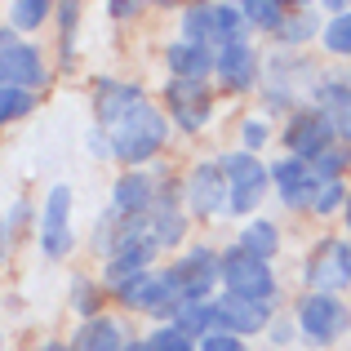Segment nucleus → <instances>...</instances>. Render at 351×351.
I'll return each mask as SVG.
<instances>
[{"mask_svg":"<svg viewBox=\"0 0 351 351\" xmlns=\"http://www.w3.org/2000/svg\"><path fill=\"white\" fill-rule=\"evenodd\" d=\"M320 76V62L311 53H289V49H271L263 53V85H258V112H267L271 120H289L298 107H307L311 85Z\"/></svg>","mask_w":351,"mask_h":351,"instance_id":"f257e3e1","label":"nucleus"},{"mask_svg":"<svg viewBox=\"0 0 351 351\" xmlns=\"http://www.w3.org/2000/svg\"><path fill=\"white\" fill-rule=\"evenodd\" d=\"M169 138H173V125L165 116V107L156 103H143L134 107L125 120H116L107 129V143H112V160L120 169H152L160 165V156L169 152Z\"/></svg>","mask_w":351,"mask_h":351,"instance_id":"f03ea898","label":"nucleus"},{"mask_svg":"<svg viewBox=\"0 0 351 351\" xmlns=\"http://www.w3.org/2000/svg\"><path fill=\"white\" fill-rule=\"evenodd\" d=\"M289 316L307 351H338L351 338V302L343 293H307L298 289L289 302Z\"/></svg>","mask_w":351,"mask_h":351,"instance_id":"7ed1b4c3","label":"nucleus"},{"mask_svg":"<svg viewBox=\"0 0 351 351\" xmlns=\"http://www.w3.org/2000/svg\"><path fill=\"white\" fill-rule=\"evenodd\" d=\"M112 302L120 307V316H143V320H152V325H165V320L178 316V307L187 298H182V285H178V276L169 271V263H160V267H152V271L125 280L120 289H112Z\"/></svg>","mask_w":351,"mask_h":351,"instance_id":"20e7f679","label":"nucleus"},{"mask_svg":"<svg viewBox=\"0 0 351 351\" xmlns=\"http://www.w3.org/2000/svg\"><path fill=\"white\" fill-rule=\"evenodd\" d=\"M218 165H223L227 191H232L227 218H236V223L258 218L263 205H267V196H271V169H267V160L263 156L240 152V147H227V152H218Z\"/></svg>","mask_w":351,"mask_h":351,"instance_id":"39448f33","label":"nucleus"},{"mask_svg":"<svg viewBox=\"0 0 351 351\" xmlns=\"http://www.w3.org/2000/svg\"><path fill=\"white\" fill-rule=\"evenodd\" d=\"M298 280L307 293H351V240L343 232L316 236L298 263Z\"/></svg>","mask_w":351,"mask_h":351,"instance_id":"423d86ee","label":"nucleus"},{"mask_svg":"<svg viewBox=\"0 0 351 351\" xmlns=\"http://www.w3.org/2000/svg\"><path fill=\"white\" fill-rule=\"evenodd\" d=\"M156 103L165 107L173 134H182V138H200L214 125V112H218V94L209 80H169L165 76Z\"/></svg>","mask_w":351,"mask_h":351,"instance_id":"0eeeda50","label":"nucleus"},{"mask_svg":"<svg viewBox=\"0 0 351 351\" xmlns=\"http://www.w3.org/2000/svg\"><path fill=\"white\" fill-rule=\"evenodd\" d=\"M182 209H187L191 223H218L227 218V205H232V191H227V173L218 165V156H200L182 169Z\"/></svg>","mask_w":351,"mask_h":351,"instance_id":"6e6552de","label":"nucleus"},{"mask_svg":"<svg viewBox=\"0 0 351 351\" xmlns=\"http://www.w3.org/2000/svg\"><path fill=\"white\" fill-rule=\"evenodd\" d=\"M223 293L245 298V302H263V307H271V311H280V302H285L276 263H258V258L240 254L236 245L223 249Z\"/></svg>","mask_w":351,"mask_h":351,"instance_id":"1a4fd4ad","label":"nucleus"},{"mask_svg":"<svg viewBox=\"0 0 351 351\" xmlns=\"http://www.w3.org/2000/svg\"><path fill=\"white\" fill-rule=\"evenodd\" d=\"M71 214H76V191L71 182H53L45 191L40 218H36V245L49 263H67L76 254V227H71Z\"/></svg>","mask_w":351,"mask_h":351,"instance_id":"9d476101","label":"nucleus"},{"mask_svg":"<svg viewBox=\"0 0 351 351\" xmlns=\"http://www.w3.org/2000/svg\"><path fill=\"white\" fill-rule=\"evenodd\" d=\"M0 85L27 89V94H45L49 89V58L36 40H23L0 23Z\"/></svg>","mask_w":351,"mask_h":351,"instance_id":"9b49d317","label":"nucleus"},{"mask_svg":"<svg viewBox=\"0 0 351 351\" xmlns=\"http://www.w3.org/2000/svg\"><path fill=\"white\" fill-rule=\"evenodd\" d=\"M169 271L178 276L182 298H218L223 293V249L191 240L178 258H169Z\"/></svg>","mask_w":351,"mask_h":351,"instance_id":"f8f14e48","label":"nucleus"},{"mask_svg":"<svg viewBox=\"0 0 351 351\" xmlns=\"http://www.w3.org/2000/svg\"><path fill=\"white\" fill-rule=\"evenodd\" d=\"M263 85V49L254 40H232L214 49V89L223 94H258Z\"/></svg>","mask_w":351,"mask_h":351,"instance_id":"ddd939ff","label":"nucleus"},{"mask_svg":"<svg viewBox=\"0 0 351 351\" xmlns=\"http://www.w3.org/2000/svg\"><path fill=\"white\" fill-rule=\"evenodd\" d=\"M334 143H338L334 120H329L325 112H316V107H298V112L280 125V156H293V160L311 165L320 152H329Z\"/></svg>","mask_w":351,"mask_h":351,"instance_id":"4468645a","label":"nucleus"},{"mask_svg":"<svg viewBox=\"0 0 351 351\" xmlns=\"http://www.w3.org/2000/svg\"><path fill=\"white\" fill-rule=\"evenodd\" d=\"M165 178H169V169L165 165H152V169H120L116 182H112V196H107V209H112L116 218H147L156 205V196H160Z\"/></svg>","mask_w":351,"mask_h":351,"instance_id":"2eb2a0df","label":"nucleus"},{"mask_svg":"<svg viewBox=\"0 0 351 351\" xmlns=\"http://www.w3.org/2000/svg\"><path fill=\"white\" fill-rule=\"evenodd\" d=\"M178 182L182 178H173V173H169V178H165V187H160V196H156V205H152V214H147L160 254H173V258L191 245V218H187V209H182Z\"/></svg>","mask_w":351,"mask_h":351,"instance_id":"dca6fc26","label":"nucleus"},{"mask_svg":"<svg viewBox=\"0 0 351 351\" xmlns=\"http://www.w3.org/2000/svg\"><path fill=\"white\" fill-rule=\"evenodd\" d=\"M267 169H271L276 205L289 209V214H311V200H316V187H320V178L311 173V165L293 160V156H271Z\"/></svg>","mask_w":351,"mask_h":351,"instance_id":"f3484780","label":"nucleus"},{"mask_svg":"<svg viewBox=\"0 0 351 351\" xmlns=\"http://www.w3.org/2000/svg\"><path fill=\"white\" fill-rule=\"evenodd\" d=\"M152 103L147 85L138 80H116V76H98L94 80V94H89V107H94V125L98 129H112L116 120H125L134 107Z\"/></svg>","mask_w":351,"mask_h":351,"instance_id":"a211bd4d","label":"nucleus"},{"mask_svg":"<svg viewBox=\"0 0 351 351\" xmlns=\"http://www.w3.org/2000/svg\"><path fill=\"white\" fill-rule=\"evenodd\" d=\"M214 307H218V334L245 338V343L263 338L267 325H271V316H276V311L263 307V302H245V298H232V293H218Z\"/></svg>","mask_w":351,"mask_h":351,"instance_id":"6ab92c4d","label":"nucleus"},{"mask_svg":"<svg viewBox=\"0 0 351 351\" xmlns=\"http://www.w3.org/2000/svg\"><path fill=\"white\" fill-rule=\"evenodd\" d=\"M129 316H120V311H103V316L94 320H76V329H71V351H125L129 347Z\"/></svg>","mask_w":351,"mask_h":351,"instance_id":"aec40b11","label":"nucleus"},{"mask_svg":"<svg viewBox=\"0 0 351 351\" xmlns=\"http://www.w3.org/2000/svg\"><path fill=\"white\" fill-rule=\"evenodd\" d=\"M320 32H325V14H320V5H289L280 32L271 36V49L311 53V45H320Z\"/></svg>","mask_w":351,"mask_h":351,"instance_id":"412c9836","label":"nucleus"},{"mask_svg":"<svg viewBox=\"0 0 351 351\" xmlns=\"http://www.w3.org/2000/svg\"><path fill=\"white\" fill-rule=\"evenodd\" d=\"M160 62H165V76L169 80H209L214 85V49L209 45H191V40L173 36L160 49Z\"/></svg>","mask_w":351,"mask_h":351,"instance_id":"4be33fe9","label":"nucleus"},{"mask_svg":"<svg viewBox=\"0 0 351 351\" xmlns=\"http://www.w3.org/2000/svg\"><path fill=\"white\" fill-rule=\"evenodd\" d=\"M325 32H320V53L334 67H351V5L347 0H325Z\"/></svg>","mask_w":351,"mask_h":351,"instance_id":"5701e85b","label":"nucleus"},{"mask_svg":"<svg viewBox=\"0 0 351 351\" xmlns=\"http://www.w3.org/2000/svg\"><path fill=\"white\" fill-rule=\"evenodd\" d=\"M232 245L240 249V254L258 258V263H276V258H280V249H285V232H280V223H276V218L258 214V218H249V223H240V232H236Z\"/></svg>","mask_w":351,"mask_h":351,"instance_id":"b1692460","label":"nucleus"},{"mask_svg":"<svg viewBox=\"0 0 351 351\" xmlns=\"http://www.w3.org/2000/svg\"><path fill=\"white\" fill-rule=\"evenodd\" d=\"M351 103V85H347V67H320V76H316V85H311V98H307V107H316V112H325V116H334L338 107H347Z\"/></svg>","mask_w":351,"mask_h":351,"instance_id":"393cba45","label":"nucleus"},{"mask_svg":"<svg viewBox=\"0 0 351 351\" xmlns=\"http://www.w3.org/2000/svg\"><path fill=\"white\" fill-rule=\"evenodd\" d=\"M67 307L76 311V320L103 316V311H107L103 280H98V276H89V271H76V276H71V285H67Z\"/></svg>","mask_w":351,"mask_h":351,"instance_id":"a878e982","label":"nucleus"},{"mask_svg":"<svg viewBox=\"0 0 351 351\" xmlns=\"http://www.w3.org/2000/svg\"><path fill=\"white\" fill-rule=\"evenodd\" d=\"M45 23H53V5L49 0H14V5L5 9V27L18 32L23 40H32Z\"/></svg>","mask_w":351,"mask_h":351,"instance_id":"bb28decb","label":"nucleus"},{"mask_svg":"<svg viewBox=\"0 0 351 351\" xmlns=\"http://www.w3.org/2000/svg\"><path fill=\"white\" fill-rule=\"evenodd\" d=\"M178 40H191V45H209V49H218L214 5H182V9H178Z\"/></svg>","mask_w":351,"mask_h":351,"instance_id":"cd10ccee","label":"nucleus"},{"mask_svg":"<svg viewBox=\"0 0 351 351\" xmlns=\"http://www.w3.org/2000/svg\"><path fill=\"white\" fill-rule=\"evenodd\" d=\"M271 143H276V120L267 112H245V116H240V125H236V147H240V152L263 156Z\"/></svg>","mask_w":351,"mask_h":351,"instance_id":"c85d7f7f","label":"nucleus"},{"mask_svg":"<svg viewBox=\"0 0 351 351\" xmlns=\"http://www.w3.org/2000/svg\"><path fill=\"white\" fill-rule=\"evenodd\" d=\"M173 325L178 329H187L191 338H209V334H218V307H214V298H187L178 307V316H173Z\"/></svg>","mask_w":351,"mask_h":351,"instance_id":"c756f323","label":"nucleus"},{"mask_svg":"<svg viewBox=\"0 0 351 351\" xmlns=\"http://www.w3.org/2000/svg\"><path fill=\"white\" fill-rule=\"evenodd\" d=\"M240 14L249 23V36H276L285 14H289V5L285 0H240Z\"/></svg>","mask_w":351,"mask_h":351,"instance_id":"7c9ffc66","label":"nucleus"},{"mask_svg":"<svg viewBox=\"0 0 351 351\" xmlns=\"http://www.w3.org/2000/svg\"><path fill=\"white\" fill-rule=\"evenodd\" d=\"M80 18H85V9H80L76 0H67V5H53V23H58V62H62V67H71V62H76V32H80Z\"/></svg>","mask_w":351,"mask_h":351,"instance_id":"2f4dec72","label":"nucleus"},{"mask_svg":"<svg viewBox=\"0 0 351 351\" xmlns=\"http://www.w3.org/2000/svg\"><path fill=\"white\" fill-rule=\"evenodd\" d=\"M347 196H351V182H320L316 200H311V218H316V223H334V218H343Z\"/></svg>","mask_w":351,"mask_h":351,"instance_id":"473e14b6","label":"nucleus"},{"mask_svg":"<svg viewBox=\"0 0 351 351\" xmlns=\"http://www.w3.org/2000/svg\"><path fill=\"white\" fill-rule=\"evenodd\" d=\"M311 173L320 182H351V147L347 143H334L329 152H320L311 160Z\"/></svg>","mask_w":351,"mask_h":351,"instance_id":"72a5a7b5","label":"nucleus"},{"mask_svg":"<svg viewBox=\"0 0 351 351\" xmlns=\"http://www.w3.org/2000/svg\"><path fill=\"white\" fill-rule=\"evenodd\" d=\"M214 32H218V45L254 40V36H249L245 14H240V5H227V0H214Z\"/></svg>","mask_w":351,"mask_h":351,"instance_id":"f704fd0d","label":"nucleus"},{"mask_svg":"<svg viewBox=\"0 0 351 351\" xmlns=\"http://www.w3.org/2000/svg\"><path fill=\"white\" fill-rule=\"evenodd\" d=\"M36 103H40V94H27V89H14V85H0V129L18 125V120H27L36 112Z\"/></svg>","mask_w":351,"mask_h":351,"instance_id":"c9c22d12","label":"nucleus"},{"mask_svg":"<svg viewBox=\"0 0 351 351\" xmlns=\"http://www.w3.org/2000/svg\"><path fill=\"white\" fill-rule=\"evenodd\" d=\"M147 343L152 351H200V343L187 334V329H178L173 320H165V325H152L147 329Z\"/></svg>","mask_w":351,"mask_h":351,"instance_id":"e433bc0d","label":"nucleus"},{"mask_svg":"<svg viewBox=\"0 0 351 351\" xmlns=\"http://www.w3.org/2000/svg\"><path fill=\"white\" fill-rule=\"evenodd\" d=\"M263 343L271 347V351H293V347H302L298 325H293V316H289V311H276V316H271V325H267Z\"/></svg>","mask_w":351,"mask_h":351,"instance_id":"4c0bfd02","label":"nucleus"},{"mask_svg":"<svg viewBox=\"0 0 351 351\" xmlns=\"http://www.w3.org/2000/svg\"><path fill=\"white\" fill-rule=\"evenodd\" d=\"M36 218H40V214H36V205H32L27 196H18L14 205L5 209V232H9V245H14V240H23V236H27V227H32Z\"/></svg>","mask_w":351,"mask_h":351,"instance_id":"58836bf2","label":"nucleus"},{"mask_svg":"<svg viewBox=\"0 0 351 351\" xmlns=\"http://www.w3.org/2000/svg\"><path fill=\"white\" fill-rule=\"evenodd\" d=\"M85 156L89 160H112V143H107V129L89 125L85 129Z\"/></svg>","mask_w":351,"mask_h":351,"instance_id":"ea45409f","label":"nucleus"},{"mask_svg":"<svg viewBox=\"0 0 351 351\" xmlns=\"http://www.w3.org/2000/svg\"><path fill=\"white\" fill-rule=\"evenodd\" d=\"M200 351H258V347L232 334H209V338H200Z\"/></svg>","mask_w":351,"mask_h":351,"instance_id":"a19ab883","label":"nucleus"},{"mask_svg":"<svg viewBox=\"0 0 351 351\" xmlns=\"http://www.w3.org/2000/svg\"><path fill=\"white\" fill-rule=\"evenodd\" d=\"M147 14V5H129V0H112V5H107V18H112V23H138V18Z\"/></svg>","mask_w":351,"mask_h":351,"instance_id":"79ce46f5","label":"nucleus"},{"mask_svg":"<svg viewBox=\"0 0 351 351\" xmlns=\"http://www.w3.org/2000/svg\"><path fill=\"white\" fill-rule=\"evenodd\" d=\"M329 120H334V129H338V143H347V147H351V103H347V107H338V112L329 116Z\"/></svg>","mask_w":351,"mask_h":351,"instance_id":"37998d69","label":"nucleus"},{"mask_svg":"<svg viewBox=\"0 0 351 351\" xmlns=\"http://www.w3.org/2000/svg\"><path fill=\"white\" fill-rule=\"evenodd\" d=\"M9 258V232H5V214H0V267H5Z\"/></svg>","mask_w":351,"mask_h":351,"instance_id":"c03bdc74","label":"nucleus"},{"mask_svg":"<svg viewBox=\"0 0 351 351\" xmlns=\"http://www.w3.org/2000/svg\"><path fill=\"white\" fill-rule=\"evenodd\" d=\"M125 351H152V343H147V334H134L129 338V347Z\"/></svg>","mask_w":351,"mask_h":351,"instance_id":"a18cd8bd","label":"nucleus"},{"mask_svg":"<svg viewBox=\"0 0 351 351\" xmlns=\"http://www.w3.org/2000/svg\"><path fill=\"white\" fill-rule=\"evenodd\" d=\"M338 223H343V236L351 240V196H347V209H343V218H338Z\"/></svg>","mask_w":351,"mask_h":351,"instance_id":"49530a36","label":"nucleus"},{"mask_svg":"<svg viewBox=\"0 0 351 351\" xmlns=\"http://www.w3.org/2000/svg\"><path fill=\"white\" fill-rule=\"evenodd\" d=\"M0 351H5V329H0Z\"/></svg>","mask_w":351,"mask_h":351,"instance_id":"de8ad7c7","label":"nucleus"},{"mask_svg":"<svg viewBox=\"0 0 351 351\" xmlns=\"http://www.w3.org/2000/svg\"><path fill=\"white\" fill-rule=\"evenodd\" d=\"M347 85H351V67H347Z\"/></svg>","mask_w":351,"mask_h":351,"instance_id":"09e8293b","label":"nucleus"}]
</instances>
